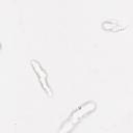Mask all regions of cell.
<instances>
[{"instance_id":"obj_1","label":"cell","mask_w":133,"mask_h":133,"mask_svg":"<svg viewBox=\"0 0 133 133\" xmlns=\"http://www.w3.org/2000/svg\"><path fill=\"white\" fill-rule=\"evenodd\" d=\"M96 109V103L95 102H86L80 107H78L75 111L71 113L69 118L62 124L61 128L59 129L58 133H70L72 129L89 112L94 111Z\"/></svg>"},{"instance_id":"obj_2","label":"cell","mask_w":133,"mask_h":133,"mask_svg":"<svg viewBox=\"0 0 133 133\" xmlns=\"http://www.w3.org/2000/svg\"><path fill=\"white\" fill-rule=\"evenodd\" d=\"M30 63H31L32 70L34 71V73L36 74V76H37V78H38V81H39L41 86L43 87V89H44L49 96H52V94H53V92H52V88H51V86H50V84L48 83V80H47V78H48L47 72L44 70V68L41 65V63H39L37 60L32 59V60L30 61Z\"/></svg>"},{"instance_id":"obj_3","label":"cell","mask_w":133,"mask_h":133,"mask_svg":"<svg viewBox=\"0 0 133 133\" xmlns=\"http://www.w3.org/2000/svg\"><path fill=\"white\" fill-rule=\"evenodd\" d=\"M102 25L105 29H108V30H113V27H115L114 30H121V29L124 28V26H121L117 23L112 22V21H105V22H103Z\"/></svg>"},{"instance_id":"obj_4","label":"cell","mask_w":133,"mask_h":133,"mask_svg":"<svg viewBox=\"0 0 133 133\" xmlns=\"http://www.w3.org/2000/svg\"><path fill=\"white\" fill-rule=\"evenodd\" d=\"M0 49H1V44H0Z\"/></svg>"}]
</instances>
